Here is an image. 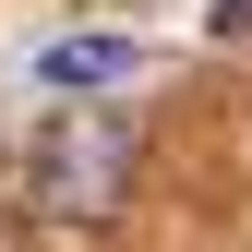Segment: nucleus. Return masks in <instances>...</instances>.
Returning <instances> with one entry per match:
<instances>
[{"instance_id":"nucleus-1","label":"nucleus","mask_w":252,"mask_h":252,"mask_svg":"<svg viewBox=\"0 0 252 252\" xmlns=\"http://www.w3.org/2000/svg\"><path fill=\"white\" fill-rule=\"evenodd\" d=\"M132 108H48L36 144H24V204L48 216V228H96V216L132 204Z\"/></svg>"},{"instance_id":"nucleus-2","label":"nucleus","mask_w":252,"mask_h":252,"mask_svg":"<svg viewBox=\"0 0 252 252\" xmlns=\"http://www.w3.org/2000/svg\"><path fill=\"white\" fill-rule=\"evenodd\" d=\"M108 72H132L120 36H60V48H48V84H108Z\"/></svg>"},{"instance_id":"nucleus-3","label":"nucleus","mask_w":252,"mask_h":252,"mask_svg":"<svg viewBox=\"0 0 252 252\" xmlns=\"http://www.w3.org/2000/svg\"><path fill=\"white\" fill-rule=\"evenodd\" d=\"M216 36H252V0H216Z\"/></svg>"}]
</instances>
